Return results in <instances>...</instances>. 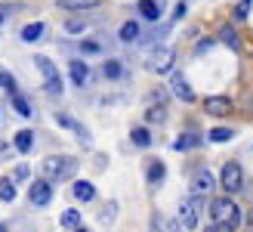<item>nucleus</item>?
Returning a JSON list of instances; mask_svg holds the SVG:
<instances>
[{"label": "nucleus", "mask_w": 253, "mask_h": 232, "mask_svg": "<svg viewBox=\"0 0 253 232\" xmlns=\"http://www.w3.org/2000/svg\"><path fill=\"white\" fill-rule=\"evenodd\" d=\"M139 37H142V28H139V22L130 19V22H124V25H121V41H124V44H136Z\"/></svg>", "instance_id": "16"}, {"label": "nucleus", "mask_w": 253, "mask_h": 232, "mask_svg": "<svg viewBox=\"0 0 253 232\" xmlns=\"http://www.w3.org/2000/svg\"><path fill=\"white\" fill-rule=\"evenodd\" d=\"M22 179H28V167L25 164H19L16 171H12V183H22Z\"/></svg>", "instance_id": "33"}, {"label": "nucleus", "mask_w": 253, "mask_h": 232, "mask_svg": "<svg viewBox=\"0 0 253 232\" xmlns=\"http://www.w3.org/2000/svg\"><path fill=\"white\" fill-rule=\"evenodd\" d=\"M204 232H222V229H219L216 223H210V226H204Z\"/></svg>", "instance_id": "37"}, {"label": "nucleus", "mask_w": 253, "mask_h": 232, "mask_svg": "<svg viewBox=\"0 0 253 232\" xmlns=\"http://www.w3.org/2000/svg\"><path fill=\"white\" fill-rule=\"evenodd\" d=\"M81 53L96 56V53H102V44H96V41H84V44H81Z\"/></svg>", "instance_id": "32"}, {"label": "nucleus", "mask_w": 253, "mask_h": 232, "mask_svg": "<svg viewBox=\"0 0 253 232\" xmlns=\"http://www.w3.org/2000/svg\"><path fill=\"white\" fill-rule=\"evenodd\" d=\"M115 214H118V204L111 201L108 208H102V211H99V223H105V226H111V223H115Z\"/></svg>", "instance_id": "30"}, {"label": "nucleus", "mask_w": 253, "mask_h": 232, "mask_svg": "<svg viewBox=\"0 0 253 232\" xmlns=\"http://www.w3.org/2000/svg\"><path fill=\"white\" fill-rule=\"evenodd\" d=\"M102 74L108 77V81H121V77H124V65H121L118 59H108L105 68H102Z\"/></svg>", "instance_id": "25"}, {"label": "nucleus", "mask_w": 253, "mask_h": 232, "mask_svg": "<svg viewBox=\"0 0 253 232\" xmlns=\"http://www.w3.org/2000/svg\"><path fill=\"white\" fill-rule=\"evenodd\" d=\"M65 31H68V34H84V31H86V22L71 19V22H65Z\"/></svg>", "instance_id": "31"}, {"label": "nucleus", "mask_w": 253, "mask_h": 232, "mask_svg": "<svg viewBox=\"0 0 253 232\" xmlns=\"http://www.w3.org/2000/svg\"><path fill=\"white\" fill-rule=\"evenodd\" d=\"M241 232H253V229H241Z\"/></svg>", "instance_id": "41"}, {"label": "nucleus", "mask_w": 253, "mask_h": 232, "mask_svg": "<svg viewBox=\"0 0 253 232\" xmlns=\"http://www.w3.org/2000/svg\"><path fill=\"white\" fill-rule=\"evenodd\" d=\"M164 118H167V109H164V106H151V109L145 112V121H148V124H161Z\"/></svg>", "instance_id": "28"}, {"label": "nucleus", "mask_w": 253, "mask_h": 232, "mask_svg": "<svg viewBox=\"0 0 253 232\" xmlns=\"http://www.w3.org/2000/svg\"><path fill=\"white\" fill-rule=\"evenodd\" d=\"M59 6L65 12H84V9L99 6V0H59Z\"/></svg>", "instance_id": "18"}, {"label": "nucleus", "mask_w": 253, "mask_h": 232, "mask_svg": "<svg viewBox=\"0 0 253 232\" xmlns=\"http://www.w3.org/2000/svg\"><path fill=\"white\" fill-rule=\"evenodd\" d=\"M210 143H229V139H235V130L232 127H213V130L207 133Z\"/></svg>", "instance_id": "23"}, {"label": "nucleus", "mask_w": 253, "mask_h": 232, "mask_svg": "<svg viewBox=\"0 0 253 232\" xmlns=\"http://www.w3.org/2000/svg\"><path fill=\"white\" fill-rule=\"evenodd\" d=\"M139 12H142V19H148V22L161 19V6L155 3V0H139Z\"/></svg>", "instance_id": "20"}, {"label": "nucleus", "mask_w": 253, "mask_h": 232, "mask_svg": "<svg viewBox=\"0 0 253 232\" xmlns=\"http://www.w3.org/2000/svg\"><path fill=\"white\" fill-rule=\"evenodd\" d=\"M201 208H204V198H201V195H192V198H185L179 204V223H182V229H198Z\"/></svg>", "instance_id": "5"}, {"label": "nucleus", "mask_w": 253, "mask_h": 232, "mask_svg": "<svg viewBox=\"0 0 253 232\" xmlns=\"http://www.w3.org/2000/svg\"><path fill=\"white\" fill-rule=\"evenodd\" d=\"M232 99L229 96H207L204 99V112L213 115V118H225V115H232Z\"/></svg>", "instance_id": "9"}, {"label": "nucleus", "mask_w": 253, "mask_h": 232, "mask_svg": "<svg viewBox=\"0 0 253 232\" xmlns=\"http://www.w3.org/2000/svg\"><path fill=\"white\" fill-rule=\"evenodd\" d=\"M0 232H6V226H3V223H0Z\"/></svg>", "instance_id": "39"}, {"label": "nucleus", "mask_w": 253, "mask_h": 232, "mask_svg": "<svg viewBox=\"0 0 253 232\" xmlns=\"http://www.w3.org/2000/svg\"><path fill=\"white\" fill-rule=\"evenodd\" d=\"M130 139H133V146H139V149H148V146H151L148 127H133V130H130Z\"/></svg>", "instance_id": "21"}, {"label": "nucleus", "mask_w": 253, "mask_h": 232, "mask_svg": "<svg viewBox=\"0 0 253 232\" xmlns=\"http://www.w3.org/2000/svg\"><path fill=\"white\" fill-rule=\"evenodd\" d=\"M250 9H253V0H241L235 9H232V16H235V22H244L247 16H250Z\"/></svg>", "instance_id": "29"}, {"label": "nucleus", "mask_w": 253, "mask_h": 232, "mask_svg": "<svg viewBox=\"0 0 253 232\" xmlns=\"http://www.w3.org/2000/svg\"><path fill=\"white\" fill-rule=\"evenodd\" d=\"M0 90H6L9 96H16V93H19V87H16V77H12L6 68H0Z\"/></svg>", "instance_id": "26"}, {"label": "nucleus", "mask_w": 253, "mask_h": 232, "mask_svg": "<svg viewBox=\"0 0 253 232\" xmlns=\"http://www.w3.org/2000/svg\"><path fill=\"white\" fill-rule=\"evenodd\" d=\"M71 195L78 201H93L96 198V186L90 183V179H78V183L71 186Z\"/></svg>", "instance_id": "14"}, {"label": "nucleus", "mask_w": 253, "mask_h": 232, "mask_svg": "<svg viewBox=\"0 0 253 232\" xmlns=\"http://www.w3.org/2000/svg\"><path fill=\"white\" fill-rule=\"evenodd\" d=\"M43 174L49 183H65L78 174V158H71V155H49L43 161Z\"/></svg>", "instance_id": "2"}, {"label": "nucleus", "mask_w": 253, "mask_h": 232, "mask_svg": "<svg viewBox=\"0 0 253 232\" xmlns=\"http://www.w3.org/2000/svg\"><path fill=\"white\" fill-rule=\"evenodd\" d=\"M0 201H16V183L12 179H0Z\"/></svg>", "instance_id": "27"}, {"label": "nucleus", "mask_w": 253, "mask_h": 232, "mask_svg": "<svg viewBox=\"0 0 253 232\" xmlns=\"http://www.w3.org/2000/svg\"><path fill=\"white\" fill-rule=\"evenodd\" d=\"M34 65H37V71H41V77H43V87H46V93L49 96H62V74H59V68H56V62L53 59H46V56H34Z\"/></svg>", "instance_id": "3"}, {"label": "nucleus", "mask_w": 253, "mask_h": 232, "mask_svg": "<svg viewBox=\"0 0 253 232\" xmlns=\"http://www.w3.org/2000/svg\"><path fill=\"white\" fill-rule=\"evenodd\" d=\"M59 223L65 226V229H71V232H74V229H81V226H84V217H81V211L68 208L65 214H62V220H59Z\"/></svg>", "instance_id": "19"}, {"label": "nucleus", "mask_w": 253, "mask_h": 232, "mask_svg": "<svg viewBox=\"0 0 253 232\" xmlns=\"http://www.w3.org/2000/svg\"><path fill=\"white\" fill-rule=\"evenodd\" d=\"M151 232H161V220H158V217H151Z\"/></svg>", "instance_id": "36"}, {"label": "nucleus", "mask_w": 253, "mask_h": 232, "mask_svg": "<svg viewBox=\"0 0 253 232\" xmlns=\"http://www.w3.org/2000/svg\"><path fill=\"white\" fill-rule=\"evenodd\" d=\"M16 149H19L22 155H28V152L34 149V133H31V130H19V133H16Z\"/></svg>", "instance_id": "22"}, {"label": "nucleus", "mask_w": 253, "mask_h": 232, "mask_svg": "<svg viewBox=\"0 0 253 232\" xmlns=\"http://www.w3.org/2000/svg\"><path fill=\"white\" fill-rule=\"evenodd\" d=\"M28 198L37 208H46V204L53 201V183H49V179H34L31 189H28Z\"/></svg>", "instance_id": "6"}, {"label": "nucleus", "mask_w": 253, "mask_h": 232, "mask_svg": "<svg viewBox=\"0 0 253 232\" xmlns=\"http://www.w3.org/2000/svg\"><path fill=\"white\" fill-rule=\"evenodd\" d=\"M219 41L229 50H235V53L241 50V34H238V28H232V25H222V28H219Z\"/></svg>", "instance_id": "15"}, {"label": "nucleus", "mask_w": 253, "mask_h": 232, "mask_svg": "<svg viewBox=\"0 0 253 232\" xmlns=\"http://www.w3.org/2000/svg\"><path fill=\"white\" fill-rule=\"evenodd\" d=\"M74 232H90V229H86V226H81V229H74Z\"/></svg>", "instance_id": "38"}, {"label": "nucleus", "mask_w": 253, "mask_h": 232, "mask_svg": "<svg viewBox=\"0 0 253 232\" xmlns=\"http://www.w3.org/2000/svg\"><path fill=\"white\" fill-rule=\"evenodd\" d=\"M43 31H46L43 22H31V25H25V28H22V41L25 44H34V41H41V37H43Z\"/></svg>", "instance_id": "17"}, {"label": "nucleus", "mask_w": 253, "mask_h": 232, "mask_svg": "<svg viewBox=\"0 0 253 232\" xmlns=\"http://www.w3.org/2000/svg\"><path fill=\"white\" fill-rule=\"evenodd\" d=\"M173 59H176V53H173L170 47H158L155 56H151V62H148V68L158 71V74H167L173 68Z\"/></svg>", "instance_id": "8"}, {"label": "nucleus", "mask_w": 253, "mask_h": 232, "mask_svg": "<svg viewBox=\"0 0 253 232\" xmlns=\"http://www.w3.org/2000/svg\"><path fill=\"white\" fill-rule=\"evenodd\" d=\"M219 186L225 189V195H235V192L244 189V167L238 161H225L222 174H219Z\"/></svg>", "instance_id": "4"}, {"label": "nucleus", "mask_w": 253, "mask_h": 232, "mask_svg": "<svg viewBox=\"0 0 253 232\" xmlns=\"http://www.w3.org/2000/svg\"><path fill=\"white\" fill-rule=\"evenodd\" d=\"M213 189H216V176H213L207 167H201V171L192 176V195H201V198H204V195H210Z\"/></svg>", "instance_id": "7"}, {"label": "nucleus", "mask_w": 253, "mask_h": 232, "mask_svg": "<svg viewBox=\"0 0 253 232\" xmlns=\"http://www.w3.org/2000/svg\"><path fill=\"white\" fill-rule=\"evenodd\" d=\"M68 71H71V84H74V87H86V84H90V65H86V62L71 59Z\"/></svg>", "instance_id": "11"}, {"label": "nucleus", "mask_w": 253, "mask_h": 232, "mask_svg": "<svg viewBox=\"0 0 253 232\" xmlns=\"http://www.w3.org/2000/svg\"><path fill=\"white\" fill-rule=\"evenodd\" d=\"M0 25H3V12H0Z\"/></svg>", "instance_id": "40"}, {"label": "nucleus", "mask_w": 253, "mask_h": 232, "mask_svg": "<svg viewBox=\"0 0 253 232\" xmlns=\"http://www.w3.org/2000/svg\"><path fill=\"white\" fill-rule=\"evenodd\" d=\"M170 90H173V96H176V99H182V102H195V90H192V84H188L182 74H173Z\"/></svg>", "instance_id": "10"}, {"label": "nucleus", "mask_w": 253, "mask_h": 232, "mask_svg": "<svg viewBox=\"0 0 253 232\" xmlns=\"http://www.w3.org/2000/svg\"><path fill=\"white\" fill-rule=\"evenodd\" d=\"M201 143H204V136L195 133V130H188V133H182V136L173 139V149H176V152H192V149H198Z\"/></svg>", "instance_id": "13"}, {"label": "nucleus", "mask_w": 253, "mask_h": 232, "mask_svg": "<svg viewBox=\"0 0 253 232\" xmlns=\"http://www.w3.org/2000/svg\"><path fill=\"white\" fill-rule=\"evenodd\" d=\"M210 217L222 232H241L244 223V214L238 208V201H232V195H222V198H213L210 201Z\"/></svg>", "instance_id": "1"}, {"label": "nucleus", "mask_w": 253, "mask_h": 232, "mask_svg": "<svg viewBox=\"0 0 253 232\" xmlns=\"http://www.w3.org/2000/svg\"><path fill=\"white\" fill-rule=\"evenodd\" d=\"M164 176H167V164L158 161V158H151L148 167H145V179H148V186H161V183H164Z\"/></svg>", "instance_id": "12"}, {"label": "nucleus", "mask_w": 253, "mask_h": 232, "mask_svg": "<svg viewBox=\"0 0 253 232\" xmlns=\"http://www.w3.org/2000/svg\"><path fill=\"white\" fill-rule=\"evenodd\" d=\"M185 12H188V6H185V3H176V12H173V16H176V19H182V16H185Z\"/></svg>", "instance_id": "34"}, {"label": "nucleus", "mask_w": 253, "mask_h": 232, "mask_svg": "<svg viewBox=\"0 0 253 232\" xmlns=\"http://www.w3.org/2000/svg\"><path fill=\"white\" fill-rule=\"evenodd\" d=\"M210 47H213V41L207 37V41H201V44H198V50H195V53H204V50H210Z\"/></svg>", "instance_id": "35"}, {"label": "nucleus", "mask_w": 253, "mask_h": 232, "mask_svg": "<svg viewBox=\"0 0 253 232\" xmlns=\"http://www.w3.org/2000/svg\"><path fill=\"white\" fill-rule=\"evenodd\" d=\"M9 99H12V109H16V112L22 115V118H31V115H34V109H31V102L25 99L22 93H16V96H9Z\"/></svg>", "instance_id": "24"}, {"label": "nucleus", "mask_w": 253, "mask_h": 232, "mask_svg": "<svg viewBox=\"0 0 253 232\" xmlns=\"http://www.w3.org/2000/svg\"><path fill=\"white\" fill-rule=\"evenodd\" d=\"M250 220H253V214H250Z\"/></svg>", "instance_id": "42"}]
</instances>
